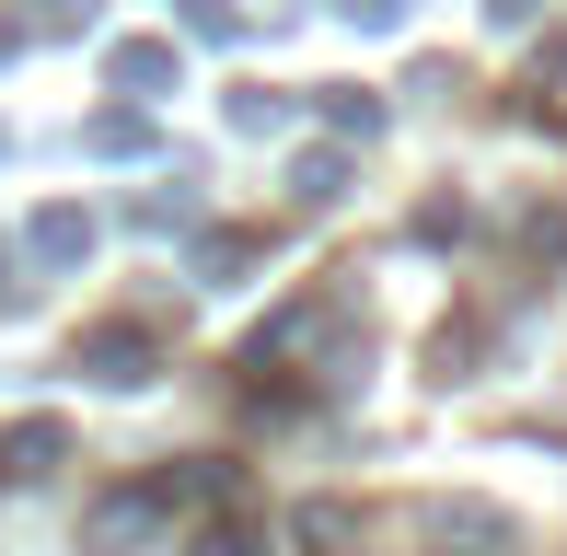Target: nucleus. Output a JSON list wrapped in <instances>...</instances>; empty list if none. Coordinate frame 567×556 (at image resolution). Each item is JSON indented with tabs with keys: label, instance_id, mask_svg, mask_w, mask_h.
I'll use <instances>...</instances> for the list:
<instances>
[{
	"label": "nucleus",
	"instance_id": "nucleus-1",
	"mask_svg": "<svg viewBox=\"0 0 567 556\" xmlns=\"http://www.w3.org/2000/svg\"><path fill=\"white\" fill-rule=\"evenodd\" d=\"M486 12H498V23H522V12H533V0H486Z\"/></svg>",
	"mask_w": 567,
	"mask_h": 556
}]
</instances>
